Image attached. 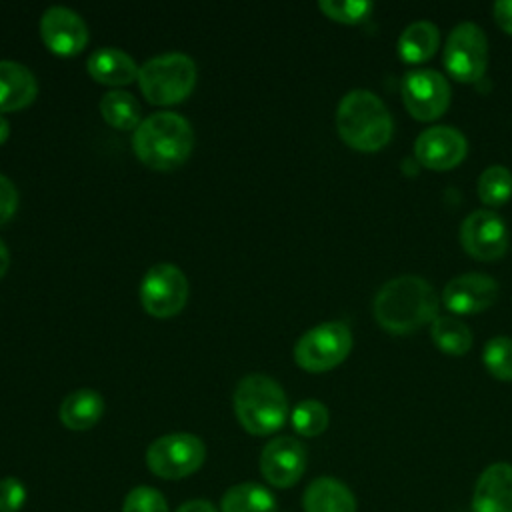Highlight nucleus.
I'll return each instance as SVG.
<instances>
[{"label": "nucleus", "instance_id": "13", "mask_svg": "<svg viewBox=\"0 0 512 512\" xmlns=\"http://www.w3.org/2000/svg\"><path fill=\"white\" fill-rule=\"evenodd\" d=\"M40 36L50 52L72 56L86 48L88 26L78 12L66 6H50L40 18Z\"/></svg>", "mask_w": 512, "mask_h": 512}, {"label": "nucleus", "instance_id": "32", "mask_svg": "<svg viewBox=\"0 0 512 512\" xmlns=\"http://www.w3.org/2000/svg\"><path fill=\"white\" fill-rule=\"evenodd\" d=\"M492 14L496 24L506 32L512 34V0H500L492 6Z\"/></svg>", "mask_w": 512, "mask_h": 512}, {"label": "nucleus", "instance_id": "12", "mask_svg": "<svg viewBox=\"0 0 512 512\" xmlns=\"http://www.w3.org/2000/svg\"><path fill=\"white\" fill-rule=\"evenodd\" d=\"M306 470V448L292 436L270 440L260 454V472L276 488L294 486Z\"/></svg>", "mask_w": 512, "mask_h": 512}, {"label": "nucleus", "instance_id": "3", "mask_svg": "<svg viewBox=\"0 0 512 512\" xmlns=\"http://www.w3.org/2000/svg\"><path fill=\"white\" fill-rule=\"evenodd\" d=\"M340 138L354 150L376 152L392 138V116L384 102L370 90H350L336 110Z\"/></svg>", "mask_w": 512, "mask_h": 512}, {"label": "nucleus", "instance_id": "16", "mask_svg": "<svg viewBox=\"0 0 512 512\" xmlns=\"http://www.w3.org/2000/svg\"><path fill=\"white\" fill-rule=\"evenodd\" d=\"M474 512H512V464L494 462L478 476L472 494Z\"/></svg>", "mask_w": 512, "mask_h": 512}, {"label": "nucleus", "instance_id": "33", "mask_svg": "<svg viewBox=\"0 0 512 512\" xmlns=\"http://www.w3.org/2000/svg\"><path fill=\"white\" fill-rule=\"evenodd\" d=\"M176 512H216V508L208 500H190L182 504Z\"/></svg>", "mask_w": 512, "mask_h": 512}, {"label": "nucleus", "instance_id": "1", "mask_svg": "<svg viewBox=\"0 0 512 512\" xmlns=\"http://www.w3.org/2000/svg\"><path fill=\"white\" fill-rule=\"evenodd\" d=\"M372 312L384 330L410 334L438 318V296L424 278L402 274L380 286Z\"/></svg>", "mask_w": 512, "mask_h": 512}, {"label": "nucleus", "instance_id": "11", "mask_svg": "<svg viewBox=\"0 0 512 512\" xmlns=\"http://www.w3.org/2000/svg\"><path fill=\"white\" fill-rule=\"evenodd\" d=\"M460 244L476 260H498L508 250V228L494 210H474L460 224Z\"/></svg>", "mask_w": 512, "mask_h": 512}, {"label": "nucleus", "instance_id": "10", "mask_svg": "<svg viewBox=\"0 0 512 512\" xmlns=\"http://www.w3.org/2000/svg\"><path fill=\"white\" fill-rule=\"evenodd\" d=\"M402 100L410 116L428 122L446 112L450 104V86L436 70H412L402 78Z\"/></svg>", "mask_w": 512, "mask_h": 512}, {"label": "nucleus", "instance_id": "5", "mask_svg": "<svg viewBox=\"0 0 512 512\" xmlns=\"http://www.w3.org/2000/svg\"><path fill=\"white\" fill-rule=\"evenodd\" d=\"M196 64L188 54L168 52L146 60L138 68V84L148 102L158 106L186 100L196 86Z\"/></svg>", "mask_w": 512, "mask_h": 512}, {"label": "nucleus", "instance_id": "19", "mask_svg": "<svg viewBox=\"0 0 512 512\" xmlns=\"http://www.w3.org/2000/svg\"><path fill=\"white\" fill-rule=\"evenodd\" d=\"M304 512H356L352 490L330 476L312 480L302 494Z\"/></svg>", "mask_w": 512, "mask_h": 512}, {"label": "nucleus", "instance_id": "23", "mask_svg": "<svg viewBox=\"0 0 512 512\" xmlns=\"http://www.w3.org/2000/svg\"><path fill=\"white\" fill-rule=\"evenodd\" d=\"M102 118L118 130H136L140 120V104L126 90H110L100 100Z\"/></svg>", "mask_w": 512, "mask_h": 512}, {"label": "nucleus", "instance_id": "21", "mask_svg": "<svg viewBox=\"0 0 512 512\" xmlns=\"http://www.w3.org/2000/svg\"><path fill=\"white\" fill-rule=\"evenodd\" d=\"M440 44V30L428 20L412 22L398 38V54L408 64L426 62Z\"/></svg>", "mask_w": 512, "mask_h": 512}, {"label": "nucleus", "instance_id": "20", "mask_svg": "<svg viewBox=\"0 0 512 512\" xmlns=\"http://www.w3.org/2000/svg\"><path fill=\"white\" fill-rule=\"evenodd\" d=\"M104 414V398L92 388L70 392L60 404V420L70 430H88Z\"/></svg>", "mask_w": 512, "mask_h": 512}, {"label": "nucleus", "instance_id": "34", "mask_svg": "<svg viewBox=\"0 0 512 512\" xmlns=\"http://www.w3.org/2000/svg\"><path fill=\"white\" fill-rule=\"evenodd\" d=\"M8 266H10V252H8L6 244H4V240L0 238V278L6 274Z\"/></svg>", "mask_w": 512, "mask_h": 512}, {"label": "nucleus", "instance_id": "18", "mask_svg": "<svg viewBox=\"0 0 512 512\" xmlns=\"http://www.w3.org/2000/svg\"><path fill=\"white\" fill-rule=\"evenodd\" d=\"M86 70L96 82L108 86H124L138 80V66L134 58L114 46L94 50L86 60Z\"/></svg>", "mask_w": 512, "mask_h": 512}, {"label": "nucleus", "instance_id": "15", "mask_svg": "<svg viewBox=\"0 0 512 512\" xmlns=\"http://www.w3.org/2000/svg\"><path fill=\"white\" fill-rule=\"evenodd\" d=\"M498 282L486 274H462L442 290V304L454 314H476L494 304Z\"/></svg>", "mask_w": 512, "mask_h": 512}, {"label": "nucleus", "instance_id": "30", "mask_svg": "<svg viewBox=\"0 0 512 512\" xmlns=\"http://www.w3.org/2000/svg\"><path fill=\"white\" fill-rule=\"evenodd\" d=\"M26 502V486L14 478L0 480V512H18Z\"/></svg>", "mask_w": 512, "mask_h": 512}, {"label": "nucleus", "instance_id": "28", "mask_svg": "<svg viewBox=\"0 0 512 512\" xmlns=\"http://www.w3.org/2000/svg\"><path fill=\"white\" fill-rule=\"evenodd\" d=\"M318 8L332 20L342 24H358L372 12V2L366 0H320Z\"/></svg>", "mask_w": 512, "mask_h": 512}, {"label": "nucleus", "instance_id": "27", "mask_svg": "<svg viewBox=\"0 0 512 512\" xmlns=\"http://www.w3.org/2000/svg\"><path fill=\"white\" fill-rule=\"evenodd\" d=\"M482 360L486 370L502 382L512 380V338L494 336L486 342Z\"/></svg>", "mask_w": 512, "mask_h": 512}, {"label": "nucleus", "instance_id": "22", "mask_svg": "<svg viewBox=\"0 0 512 512\" xmlns=\"http://www.w3.org/2000/svg\"><path fill=\"white\" fill-rule=\"evenodd\" d=\"M222 512H276L274 494L256 482H242L222 496Z\"/></svg>", "mask_w": 512, "mask_h": 512}, {"label": "nucleus", "instance_id": "2", "mask_svg": "<svg viewBox=\"0 0 512 512\" xmlns=\"http://www.w3.org/2000/svg\"><path fill=\"white\" fill-rule=\"evenodd\" d=\"M132 148L142 164L152 170L168 172L190 158L194 130L190 122L176 112H154L134 130Z\"/></svg>", "mask_w": 512, "mask_h": 512}, {"label": "nucleus", "instance_id": "6", "mask_svg": "<svg viewBox=\"0 0 512 512\" xmlns=\"http://www.w3.org/2000/svg\"><path fill=\"white\" fill-rule=\"evenodd\" d=\"M352 350V332L344 322H324L304 332L294 346V360L306 372L336 368Z\"/></svg>", "mask_w": 512, "mask_h": 512}, {"label": "nucleus", "instance_id": "24", "mask_svg": "<svg viewBox=\"0 0 512 512\" xmlns=\"http://www.w3.org/2000/svg\"><path fill=\"white\" fill-rule=\"evenodd\" d=\"M432 342L450 356H462L472 348L470 328L454 316H438L430 326Z\"/></svg>", "mask_w": 512, "mask_h": 512}, {"label": "nucleus", "instance_id": "7", "mask_svg": "<svg viewBox=\"0 0 512 512\" xmlns=\"http://www.w3.org/2000/svg\"><path fill=\"white\" fill-rule=\"evenodd\" d=\"M206 458L204 442L188 432H172L156 438L146 450V464L152 474L178 480L194 474Z\"/></svg>", "mask_w": 512, "mask_h": 512}, {"label": "nucleus", "instance_id": "8", "mask_svg": "<svg viewBox=\"0 0 512 512\" xmlns=\"http://www.w3.org/2000/svg\"><path fill=\"white\" fill-rule=\"evenodd\" d=\"M444 66L458 82H478L488 66V40L474 22H460L448 34Z\"/></svg>", "mask_w": 512, "mask_h": 512}, {"label": "nucleus", "instance_id": "31", "mask_svg": "<svg viewBox=\"0 0 512 512\" xmlns=\"http://www.w3.org/2000/svg\"><path fill=\"white\" fill-rule=\"evenodd\" d=\"M16 208H18V190L8 176L0 174V226L14 216Z\"/></svg>", "mask_w": 512, "mask_h": 512}, {"label": "nucleus", "instance_id": "4", "mask_svg": "<svg viewBox=\"0 0 512 512\" xmlns=\"http://www.w3.org/2000/svg\"><path fill=\"white\" fill-rule=\"evenodd\" d=\"M234 412L246 432L266 436L284 426L288 398L282 386L270 376L248 374L236 384Z\"/></svg>", "mask_w": 512, "mask_h": 512}, {"label": "nucleus", "instance_id": "35", "mask_svg": "<svg viewBox=\"0 0 512 512\" xmlns=\"http://www.w3.org/2000/svg\"><path fill=\"white\" fill-rule=\"evenodd\" d=\"M8 136H10V124H8V120L0 114V144H4Z\"/></svg>", "mask_w": 512, "mask_h": 512}, {"label": "nucleus", "instance_id": "17", "mask_svg": "<svg viewBox=\"0 0 512 512\" xmlns=\"http://www.w3.org/2000/svg\"><path fill=\"white\" fill-rule=\"evenodd\" d=\"M38 94V82L30 68L16 60H0V112L26 108Z\"/></svg>", "mask_w": 512, "mask_h": 512}, {"label": "nucleus", "instance_id": "9", "mask_svg": "<svg viewBox=\"0 0 512 512\" xmlns=\"http://www.w3.org/2000/svg\"><path fill=\"white\" fill-rule=\"evenodd\" d=\"M188 300V280L184 272L168 262L154 264L142 278L140 302L154 318L176 316Z\"/></svg>", "mask_w": 512, "mask_h": 512}, {"label": "nucleus", "instance_id": "26", "mask_svg": "<svg viewBox=\"0 0 512 512\" xmlns=\"http://www.w3.org/2000/svg\"><path fill=\"white\" fill-rule=\"evenodd\" d=\"M290 420H292V426L298 434L312 438V436L322 434L328 428L330 414H328V408L322 402L308 398V400H302L294 406V410L290 414Z\"/></svg>", "mask_w": 512, "mask_h": 512}, {"label": "nucleus", "instance_id": "14", "mask_svg": "<svg viewBox=\"0 0 512 512\" xmlns=\"http://www.w3.org/2000/svg\"><path fill=\"white\" fill-rule=\"evenodd\" d=\"M466 152V136L454 126L426 128L414 142L416 160L430 170H450L464 160Z\"/></svg>", "mask_w": 512, "mask_h": 512}, {"label": "nucleus", "instance_id": "25", "mask_svg": "<svg viewBox=\"0 0 512 512\" xmlns=\"http://www.w3.org/2000/svg\"><path fill=\"white\" fill-rule=\"evenodd\" d=\"M512 196V172L506 166H488L478 178V198L486 206H500Z\"/></svg>", "mask_w": 512, "mask_h": 512}, {"label": "nucleus", "instance_id": "29", "mask_svg": "<svg viewBox=\"0 0 512 512\" xmlns=\"http://www.w3.org/2000/svg\"><path fill=\"white\" fill-rule=\"evenodd\" d=\"M122 512H168L164 496L150 486H136L128 492Z\"/></svg>", "mask_w": 512, "mask_h": 512}]
</instances>
